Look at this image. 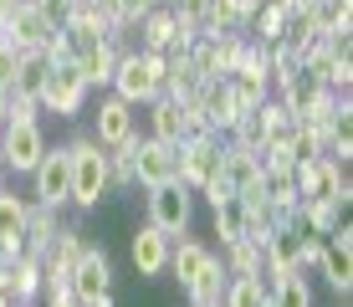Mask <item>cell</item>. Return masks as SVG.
I'll list each match as a JSON object with an SVG mask.
<instances>
[{
  "label": "cell",
  "instance_id": "18",
  "mask_svg": "<svg viewBox=\"0 0 353 307\" xmlns=\"http://www.w3.org/2000/svg\"><path fill=\"white\" fill-rule=\"evenodd\" d=\"M10 297H16V307H31L36 297H46V266L41 256H10Z\"/></svg>",
  "mask_w": 353,
  "mask_h": 307
},
{
  "label": "cell",
  "instance_id": "16",
  "mask_svg": "<svg viewBox=\"0 0 353 307\" xmlns=\"http://www.w3.org/2000/svg\"><path fill=\"white\" fill-rule=\"evenodd\" d=\"M210 266H215V251H210V246H205V241H174V246H169V272H174L179 277V287H194V281H200L205 272H210Z\"/></svg>",
  "mask_w": 353,
  "mask_h": 307
},
{
  "label": "cell",
  "instance_id": "15",
  "mask_svg": "<svg viewBox=\"0 0 353 307\" xmlns=\"http://www.w3.org/2000/svg\"><path fill=\"white\" fill-rule=\"evenodd\" d=\"M133 108L123 103V97H103L97 103V123H92V139L103 143V149H118V143H128L133 139Z\"/></svg>",
  "mask_w": 353,
  "mask_h": 307
},
{
  "label": "cell",
  "instance_id": "14",
  "mask_svg": "<svg viewBox=\"0 0 353 307\" xmlns=\"http://www.w3.org/2000/svg\"><path fill=\"white\" fill-rule=\"evenodd\" d=\"M52 36H57V31L46 26L41 16H36L31 0H26V6H21L16 16L6 21V26H0V41H10L16 52H46V41H52Z\"/></svg>",
  "mask_w": 353,
  "mask_h": 307
},
{
  "label": "cell",
  "instance_id": "25",
  "mask_svg": "<svg viewBox=\"0 0 353 307\" xmlns=\"http://www.w3.org/2000/svg\"><path fill=\"white\" fill-rule=\"evenodd\" d=\"M221 266H225V277H261L266 272V256H261V246H251V241H236V246H221Z\"/></svg>",
  "mask_w": 353,
  "mask_h": 307
},
{
  "label": "cell",
  "instance_id": "37",
  "mask_svg": "<svg viewBox=\"0 0 353 307\" xmlns=\"http://www.w3.org/2000/svg\"><path fill=\"white\" fill-rule=\"evenodd\" d=\"M266 307H272V302H266Z\"/></svg>",
  "mask_w": 353,
  "mask_h": 307
},
{
  "label": "cell",
  "instance_id": "24",
  "mask_svg": "<svg viewBox=\"0 0 353 307\" xmlns=\"http://www.w3.org/2000/svg\"><path fill=\"white\" fill-rule=\"evenodd\" d=\"M57 230H62V210L26 205V256H46V246H52Z\"/></svg>",
  "mask_w": 353,
  "mask_h": 307
},
{
  "label": "cell",
  "instance_id": "2",
  "mask_svg": "<svg viewBox=\"0 0 353 307\" xmlns=\"http://www.w3.org/2000/svg\"><path fill=\"white\" fill-rule=\"evenodd\" d=\"M292 190H297V200H333L343 215L353 205L348 164H333V159H297L292 164Z\"/></svg>",
  "mask_w": 353,
  "mask_h": 307
},
{
  "label": "cell",
  "instance_id": "20",
  "mask_svg": "<svg viewBox=\"0 0 353 307\" xmlns=\"http://www.w3.org/2000/svg\"><path fill=\"white\" fill-rule=\"evenodd\" d=\"M133 31H139V52H159V57H164L174 41H185V36H179V21L169 16V6H154Z\"/></svg>",
  "mask_w": 353,
  "mask_h": 307
},
{
  "label": "cell",
  "instance_id": "35",
  "mask_svg": "<svg viewBox=\"0 0 353 307\" xmlns=\"http://www.w3.org/2000/svg\"><path fill=\"white\" fill-rule=\"evenodd\" d=\"M0 128H6V92H0Z\"/></svg>",
  "mask_w": 353,
  "mask_h": 307
},
{
  "label": "cell",
  "instance_id": "26",
  "mask_svg": "<svg viewBox=\"0 0 353 307\" xmlns=\"http://www.w3.org/2000/svg\"><path fill=\"white\" fill-rule=\"evenodd\" d=\"M210 210H215V236H221V246H236V241H246V210H241V200H236V195L215 200Z\"/></svg>",
  "mask_w": 353,
  "mask_h": 307
},
{
  "label": "cell",
  "instance_id": "11",
  "mask_svg": "<svg viewBox=\"0 0 353 307\" xmlns=\"http://www.w3.org/2000/svg\"><path fill=\"white\" fill-rule=\"evenodd\" d=\"M318 272H323V281L333 292H343V297H348V287H353V230H348V220L333 230V236H323Z\"/></svg>",
  "mask_w": 353,
  "mask_h": 307
},
{
  "label": "cell",
  "instance_id": "8",
  "mask_svg": "<svg viewBox=\"0 0 353 307\" xmlns=\"http://www.w3.org/2000/svg\"><path fill=\"white\" fill-rule=\"evenodd\" d=\"M128 159H133V184H143V190H154V184H169V179H179L174 143L154 139V133H149V139H139V133H133Z\"/></svg>",
  "mask_w": 353,
  "mask_h": 307
},
{
  "label": "cell",
  "instance_id": "23",
  "mask_svg": "<svg viewBox=\"0 0 353 307\" xmlns=\"http://www.w3.org/2000/svg\"><path fill=\"white\" fill-rule=\"evenodd\" d=\"M343 220H348V215L338 210L333 200H297V215H292V226H302L307 236H333Z\"/></svg>",
  "mask_w": 353,
  "mask_h": 307
},
{
  "label": "cell",
  "instance_id": "29",
  "mask_svg": "<svg viewBox=\"0 0 353 307\" xmlns=\"http://www.w3.org/2000/svg\"><path fill=\"white\" fill-rule=\"evenodd\" d=\"M266 281L261 277H230L225 292H221V307H266Z\"/></svg>",
  "mask_w": 353,
  "mask_h": 307
},
{
  "label": "cell",
  "instance_id": "7",
  "mask_svg": "<svg viewBox=\"0 0 353 307\" xmlns=\"http://www.w3.org/2000/svg\"><path fill=\"white\" fill-rule=\"evenodd\" d=\"M31 195L36 205H46V210H67L72 205V159L67 149H46L41 164L31 169Z\"/></svg>",
  "mask_w": 353,
  "mask_h": 307
},
{
  "label": "cell",
  "instance_id": "19",
  "mask_svg": "<svg viewBox=\"0 0 353 307\" xmlns=\"http://www.w3.org/2000/svg\"><path fill=\"white\" fill-rule=\"evenodd\" d=\"M26 251V200L10 190H0V256H21Z\"/></svg>",
  "mask_w": 353,
  "mask_h": 307
},
{
  "label": "cell",
  "instance_id": "28",
  "mask_svg": "<svg viewBox=\"0 0 353 307\" xmlns=\"http://www.w3.org/2000/svg\"><path fill=\"white\" fill-rule=\"evenodd\" d=\"M52 72V57L46 52H21V67H16V88L10 92H26V97H41V82Z\"/></svg>",
  "mask_w": 353,
  "mask_h": 307
},
{
  "label": "cell",
  "instance_id": "31",
  "mask_svg": "<svg viewBox=\"0 0 353 307\" xmlns=\"http://www.w3.org/2000/svg\"><path fill=\"white\" fill-rule=\"evenodd\" d=\"M36 113H41V103L26 92H6V123H36Z\"/></svg>",
  "mask_w": 353,
  "mask_h": 307
},
{
  "label": "cell",
  "instance_id": "4",
  "mask_svg": "<svg viewBox=\"0 0 353 307\" xmlns=\"http://www.w3.org/2000/svg\"><path fill=\"white\" fill-rule=\"evenodd\" d=\"M143 200H149V226L154 230H164V236H185V230H190V220H194V190H185L179 179L143 190Z\"/></svg>",
  "mask_w": 353,
  "mask_h": 307
},
{
  "label": "cell",
  "instance_id": "22",
  "mask_svg": "<svg viewBox=\"0 0 353 307\" xmlns=\"http://www.w3.org/2000/svg\"><path fill=\"white\" fill-rule=\"evenodd\" d=\"M221 179L230 184V190H246L251 179H261V159H256V149H241V143L221 139Z\"/></svg>",
  "mask_w": 353,
  "mask_h": 307
},
{
  "label": "cell",
  "instance_id": "13",
  "mask_svg": "<svg viewBox=\"0 0 353 307\" xmlns=\"http://www.w3.org/2000/svg\"><path fill=\"white\" fill-rule=\"evenodd\" d=\"M169 246H174V236H164V230H154L149 220H143V226L133 230V241H128L133 272L139 277H164L169 272Z\"/></svg>",
  "mask_w": 353,
  "mask_h": 307
},
{
  "label": "cell",
  "instance_id": "17",
  "mask_svg": "<svg viewBox=\"0 0 353 307\" xmlns=\"http://www.w3.org/2000/svg\"><path fill=\"white\" fill-rule=\"evenodd\" d=\"M123 52H128L123 36H108V41H97L92 52H82V57H77L82 82H88V88H108V82H113V72H118V57H123Z\"/></svg>",
  "mask_w": 353,
  "mask_h": 307
},
{
  "label": "cell",
  "instance_id": "30",
  "mask_svg": "<svg viewBox=\"0 0 353 307\" xmlns=\"http://www.w3.org/2000/svg\"><path fill=\"white\" fill-rule=\"evenodd\" d=\"M266 292H272V297H266L272 307H312V287H307V277H302V272L297 277H276Z\"/></svg>",
  "mask_w": 353,
  "mask_h": 307
},
{
  "label": "cell",
  "instance_id": "27",
  "mask_svg": "<svg viewBox=\"0 0 353 307\" xmlns=\"http://www.w3.org/2000/svg\"><path fill=\"white\" fill-rule=\"evenodd\" d=\"M246 26H256V41L261 46H276V41H287V10L276 6V0H261L256 16H251Z\"/></svg>",
  "mask_w": 353,
  "mask_h": 307
},
{
  "label": "cell",
  "instance_id": "3",
  "mask_svg": "<svg viewBox=\"0 0 353 307\" xmlns=\"http://www.w3.org/2000/svg\"><path fill=\"white\" fill-rule=\"evenodd\" d=\"M67 159H72V205L77 210H97V200L108 195V159H103V143L92 133H77L67 143Z\"/></svg>",
  "mask_w": 353,
  "mask_h": 307
},
{
  "label": "cell",
  "instance_id": "9",
  "mask_svg": "<svg viewBox=\"0 0 353 307\" xmlns=\"http://www.w3.org/2000/svg\"><path fill=\"white\" fill-rule=\"evenodd\" d=\"M67 287H72V297H77V302H103V297H113V261H108L103 246H88V251L77 256Z\"/></svg>",
  "mask_w": 353,
  "mask_h": 307
},
{
  "label": "cell",
  "instance_id": "34",
  "mask_svg": "<svg viewBox=\"0 0 353 307\" xmlns=\"http://www.w3.org/2000/svg\"><path fill=\"white\" fill-rule=\"evenodd\" d=\"M0 307H16V297H10V292H0Z\"/></svg>",
  "mask_w": 353,
  "mask_h": 307
},
{
  "label": "cell",
  "instance_id": "10",
  "mask_svg": "<svg viewBox=\"0 0 353 307\" xmlns=\"http://www.w3.org/2000/svg\"><path fill=\"white\" fill-rule=\"evenodd\" d=\"M0 154H6V169L31 175V169L41 164V154H46L41 123H6V128H0Z\"/></svg>",
  "mask_w": 353,
  "mask_h": 307
},
{
  "label": "cell",
  "instance_id": "36",
  "mask_svg": "<svg viewBox=\"0 0 353 307\" xmlns=\"http://www.w3.org/2000/svg\"><path fill=\"white\" fill-rule=\"evenodd\" d=\"M159 6H169V0H159Z\"/></svg>",
  "mask_w": 353,
  "mask_h": 307
},
{
  "label": "cell",
  "instance_id": "6",
  "mask_svg": "<svg viewBox=\"0 0 353 307\" xmlns=\"http://www.w3.org/2000/svg\"><path fill=\"white\" fill-rule=\"evenodd\" d=\"M88 92H92V88L82 82L77 61H52V72H46L41 97H36V103H41L46 113H57V118H77L82 103H88Z\"/></svg>",
  "mask_w": 353,
  "mask_h": 307
},
{
  "label": "cell",
  "instance_id": "32",
  "mask_svg": "<svg viewBox=\"0 0 353 307\" xmlns=\"http://www.w3.org/2000/svg\"><path fill=\"white\" fill-rule=\"evenodd\" d=\"M31 6H36V16H41L52 31H62L67 16H72V0H31Z\"/></svg>",
  "mask_w": 353,
  "mask_h": 307
},
{
  "label": "cell",
  "instance_id": "1",
  "mask_svg": "<svg viewBox=\"0 0 353 307\" xmlns=\"http://www.w3.org/2000/svg\"><path fill=\"white\" fill-rule=\"evenodd\" d=\"M164 77H169V61L159 52H139L133 46V52L118 57V72L108 88H113V97H123L128 108H139V103L149 108L154 97H164Z\"/></svg>",
  "mask_w": 353,
  "mask_h": 307
},
{
  "label": "cell",
  "instance_id": "21",
  "mask_svg": "<svg viewBox=\"0 0 353 307\" xmlns=\"http://www.w3.org/2000/svg\"><path fill=\"white\" fill-rule=\"evenodd\" d=\"M149 133H154V139H164V143L190 139V113H185V103H174V97H154V103H149Z\"/></svg>",
  "mask_w": 353,
  "mask_h": 307
},
{
  "label": "cell",
  "instance_id": "5",
  "mask_svg": "<svg viewBox=\"0 0 353 307\" xmlns=\"http://www.w3.org/2000/svg\"><path fill=\"white\" fill-rule=\"evenodd\" d=\"M174 164L185 190H205V179L221 175V133H190L174 143Z\"/></svg>",
  "mask_w": 353,
  "mask_h": 307
},
{
  "label": "cell",
  "instance_id": "12",
  "mask_svg": "<svg viewBox=\"0 0 353 307\" xmlns=\"http://www.w3.org/2000/svg\"><path fill=\"white\" fill-rule=\"evenodd\" d=\"M194 108H200V118H205V128L210 133H230V123L241 118V108H236V92H230V77H205V88L194 92Z\"/></svg>",
  "mask_w": 353,
  "mask_h": 307
},
{
  "label": "cell",
  "instance_id": "33",
  "mask_svg": "<svg viewBox=\"0 0 353 307\" xmlns=\"http://www.w3.org/2000/svg\"><path fill=\"white\" fill-rule=\"evenodd\" d=\"M16 67H21V52L10 41H0V92L16 88Z\"/></svg>",
  "mask_w": 353,
  "mask_h": 307
}]
</instances>
